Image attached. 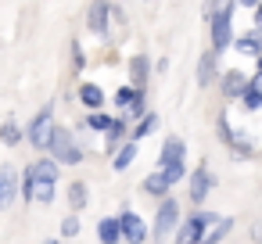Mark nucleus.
<instances>
[{
	"label": "nucleus",
	"instance_id": "obj_3",
	"mask_svg": "<svg viewBox=\"0 0 262 244\" xmlns=\"http://www.w3.org/2000/svg\"><path fill=\"white\" fill-rule=\"evenodd\" d=\"M215 219H219L215 212H194V215H187V219L180 223V230H176V244H201L205 230H208Z\"/></svg>",
	"mask_w": 262,
	"mask_h": 244
},
{
	"label": "nucleus",
	"instance_id": "obj_30",
	"mask_svg": "<svg viewBox=\"0 0 262 244\" xmlns=\"http://www.w3.org/2000/svg\"><path fill=\"white\" fill-rule=\"evenodd\" d=\"M244 90H248V94H255V97L262 101V72H255V76L248 79V86H244Z\"/></svg>",
	"mask_w": 262,
	"mask_h": 244
},
{
	"label": "nucleus",
	"instance_id": "obj_10",
	"mask_svg": "<svg viewBox=\"0 0 262 244\" xmlns=\"http://www.w3.org/2000/svg\"><path fill=\"white\" fill-rule=\"evenodd\" d=\"M219 137H223V140H226V144H230V147H233L237 154H244V158H251V154H255V144H251L248 137H237V133L230 129L226 115H219Z\"/></svg>",
	"mask_w": 262,
	"mask_h": 244
},
{
	"label": "nucleus",
	"instance_id": "obj_34",
	"mask_svg": "<svg viewBox=\"0 0 262 244\" xmlns=\"http://www.w3.org/2000/svg\"><path fill=\"white\" fill-rule=\"evenodd\" d=\"M43 244H61V240H43Z\"/></svg>",
	"mask_w": 262,
	"mask_h": 244
},
{
	"label": "nucleus",
	"instance_id": "obj_14",
	"mask_svg": "<svg viewBox=\"0 0 262 244\" xmlns=\"http://www.w3.org/2000/svg\"><path fill=\"white\" fill-rule=\"evenodd\" d=\"M219 86H223V97H226V101H237L241 90L248 86V79L241 76V69H233V72H223V83H219Z\"/></svg>",
	"mask_w": 262,
	"mask_h": 244
},
{
	"label": "nucleus",
	"instance_id": "obj_31",
	"mask_svg": "<svg viewBox=\"0 0 262 244\" xmlns=\"http://www.w3.org/2000/svg\"><path fill=\"white\" fill-rule=\"evenodd\" d=\"M255 29H262V0L255 4Z\"/></svg>",
	"mask_w": 262,
	"mask_h": 244
},
{
	"label": "nucleus",
	"instance_id": "obj_9",
	"mask_svg": "<svg viewBox=\"0 0 262 244\" xmlns=\"http://www.w3.org/2000/svg\"><path fill=\"white\" fill-rule=\"evenodd\" d=\"M108 22H112V8L104 4V0H94L90 11H86V26H90V33L108 36Z\"/></svg>",
	"mask_w": 262,
	"mask_h": 244
},
{
	"label": "nucleus",
	"instance_id": "obj_18",
	"mask_svg": "<svg viewBox=\"0 0 262 244\" xmlns=\"http://www.w3.org/2000/svg\"><path fill=\"white\" fill-rule=\"evenodd\" d=\"M230 230H233V219H226V215H219V219H215V223H212V226L205 230V237H201V244H219V240H223V237H226Z\"/></svg>",
	"mask_w": 262,
	"mask_h": 244
},
{
	"label": "nucleus",
	"instance_id": "obj_26",
	"mask_svg": "<svg viewBox=\"0 0 262 244\" xmlns=\"http://www.w3.org/2000/svg\"><path fill=\"white\" fill-rule=\"evenodd\" d=\"M122 133H126V122L122 119H112V126H108V151H119V144H122Z\"/></svg>",
	"mask_w": 262,
	"mask_h": 244
},
{
	"label": "nucleus",
	"instance_id": "obj_4",
	"mask_svg": "<svg viewBox=\"0 0 262 244\" xmlns=\"http://www.w3.org/2000/svg\"><path fill=\"white\" fill-rule=\"evenodd\" d=\"M208 29H212V54H223L226 47H233V8H223L208 22Z\"/></svg>",
	"mask_w": 262,
	"mask_h": 244
},
{
	"label": "nucleus",
	"instance_id": "obj_24",
	"mask_svg": "<svg viewBox=\"0 0 262 244\" xmlns=\"http://www.w3.org/2000/svg\"><path fill=\"white\" fill-rule=\"evenodd\" d=\"M144 190H147L151 197H155V194H158V197H165V194H169V183H165V176H162V172L155 169V172H151V176L144 180Z\"/></svg>",
	"mask_w": 262,
	"mask_h": 244
},
{
	"label": "nucleus",
	"instance_id": "obj_29",
	"mask_svg": "<svg viewBox=\"0 0 262 244\" xmlns=\"http://www.w3.org/2000/svg\"><path fill=\"white\" fill-rule=\"evenodd\" d=\"M76 233H79V219L76 215H65L61 219V237H76Z\"/></svg>",
	"mask_w": 262,
	"mask_h": 244
},
{
	"label": "nucleus",
	"instance_id": "obj_16",
	"mask_svg": "<svg viewBox=\"0 0 262 244\" xmlns=\"http://www.w3.org/2000/svg\"><path fill=\"white\" fill-rule=\"evenodd\" d=\"M22 140H26V129L15 119H4V126H0V144H4V147H18Z\"/></svg>",
	"mask_w": 262,
	"mask_h": 244
},
{
	"label": "nucleus",
	"instance_id": "obj_19",
	"mask_svg": "<svg viewBox=\"0 0 262 244\" xmlns=\"http://www.w3.org/2000/svg\"><path fill=\"white\" fill-rule=\"evenodd\" d=\"M133 158H137V140H126V144L115 151V162H112L115 172H126V169L133 165Z\"/></svg>",
	"mask_w": 262,
	"mask_h": 244
},
{
	"label": "nucleus",
	"instance_id": "obj_20",
	"mask_svg": "<svg viewBox=\"0 0 262 244\" xmlns=\"http://www.w3.org/2000/svg\"><path fill=\"white\" fill-rule=\"evenodd\" d=\"M86 201H90L86 183H69V205H72V212H83V208H86Z\"/></svg>",
	"mask_w": 262,
	"mask_h": 244
},
{
	"label": "nucleus",
	"instance_id": "obj_8",
	"mask_svg": "<svg viewBox=\"0 0 262 244\" xmlns=\"http://www.w3.org/2000/svg\"><path fill=\"white\" fill-rule=\"evenodd\" d=\"M212 187H215V176L208 172V165H198V169L190 172V201L201 205V201L212 194Z\"/></svg>",
	"mask_w": 262,
	"mask_h": 244
},
{
	"label": "nucleus",
	"instance_id": "obj_25",
	"mask_svg": "<svg viewBox=\"0 0 262 244\" xmlns=\"http://www.w3.org/2000/svg\"><path fill=\"white\" fill-rule=\"evenodd\" d=\"M158 172L165 176V183H169V187H176V183L187 176V165H183V162H172V165H158Z\"/></svg>",
	"mask_w": 262,
	"mask_h": 244
},
{
	"label": "nucleus",
	"instance_id": "obj_27",
	"mask_svg": "<svg viewBox=\"0 0 262 244\" xmlns=\"http://www.w3.org/2000/svg\"><path fill=\"white\" fill-rule=\"evenodd\" d=\"M108 126H112V115H104V112H90V115H86V129L108 133Z\"/></svg>",
	"mask_w": 262,
	"mask_h": 244
},
{
	"label": "nucleus",
	"instance_id": "obj_21",
	"mask_svg": "<svg viewBox=\"0 0 262 244\" xmlns=\"http://www.w3.org/2000/svg\"><path fill=\"white\" fill-rule=\"evenodd\" d=\"M147 69H151V65H147V58H144V54H137V58L129 61V76H133V86H137V90L147 83Z\"/></svg>",
	"mask_w": 262,
	"mask_h": 244
},
{
	"label": "nucleus",
	"instance_id": "obj_33",
	"mask_svg": "<svg viewBox=\"0 0 262 244\" xmlns=\"http://www.w3.org/2000/svg\"><path fill=\"white\" fill-rule=\"evenodd\" d=\"M255 61H258V72H262V54H258V58H255Z\"/></svg>",
	"mask_w": 262,
	"mask_h": 244
},
{
	"label": "nucleus",
	"instance_id": "obj_32",
	"mask_svg": "<svg viewBox=\"0 0 262 244\" xmlns=\"http://www.w3.org/2000/svg\"><path fill=\"white\" fill-rule=\"evenodd\" d=\"M241 4H244V8H255V4H258V0H241Z\"/></svg>",
	"mask_w": 262,
	"mask_h": 244
},
{
	"label": "nucleus",
	"instance_id": "obj_12",
	"mask_svg": "<svg viewBox=\"0 0 262 244\" xmlns=\"http://www.w3.org/2000/svg\"><path fill=\"white\" fill-rule=\"evenodd\" d=\"M33 176H36V183H58L61 165H58L54 158H36V162H33Z\"/></svg>",
	"mask_w": 262,
	"mask_h": 244
},
{
	"label": "nucleus",
	"instance_id": "obj_2",
	"mask_svg": "<svg viewBox=\"0 0 262 244\" xmlns=\"http://www.w3.org/2000/svg\"><path fill=\"white\" fill-rule=\"evenodd\" d=\"M54 104H43L36 115H33V122L26 126V140L36 147V151H47V144H51V133H54Z\"/></svg>",
	"mask_w": 262,
	"mask_h": 244
},
{
	"label": "nucleus",
	"instance_id": "obj_17",
	"mask_svg": "<svg viewBox=\"0 0 262 244\" xmlns=\"http://www.w3.org/2000/svg\"><path fill=\"white\" fill-rule=\"evenodd\" d=\"M233 47H237L241 54H248V58H258V54H262V36H258V29H255V33L237 36V40H233Z\"/></svg>",
	"mask_w": 262,
	"mask_h": 244
},
{
	"label": "nucleus",
	"instance_id": "obj_23",
	"mask_svg": "<svg viewBox=\"0 0 262 244\" xmlns=\"http://www.w3.org/2000/svg\"><path fill=\"white\" fill-rule=\"evenodd\" d=\"M97 233H101V244H119V223H115V215L101 219L97 223Z\"/></svg>",
	"mask_w": 262,
	"mask_h": 244
},
{
	"label": "nucleus",
	"instance_id": "obj_1",
	"mask_svg": "<svg viewBox=\"0 0 262 244\" xmlns=\"http://www.w3.org/2000/svg\"><path fill=\"white\" fill-rule=\"evenodd\" d=\"M47 154H51L58 165H79V162H83V147L76 144L72 129H65V126H54L51 144H47Z\"/></svg>",
	"mask_w": 262,
	"mask_h": 244
},
{
	"label": "nucleus",
	"instance_id": "obj_28",
	"mask_svg": "<svg viewBox=\"0 0 262 244\" xmlns=\"http://www.w3.org/2000/svg\"><path fill=\"white\" fill-rule=\"evenodd\" d=\"M155 129H158V115H144V122L133 129V140H140V137H151Z\"/></svg>",
	"mask_w": 262,
	"mask_h": 244
},
{
	"label": "nucleus",
	"instance_id": "obj_5",
	"mask_svg": "<svg viewBox=\"0 0 262 244\" xmlns=\"http://www.w3.org/2000/svg\"><path fill=\"white\" fill-rule=\"evenodd\" d=\"M115 223H119V240H126V244H144L147 240V223L137 215V212H122V215H115Z\"/></svg>",
	"mask_w": 262,
	"mask_h": 244
},
{
	"label": "nucleus",
	"instance_id": "obj_11",
	"mask_svg": "<svg viewBox=\"0 0 262 244\" xmlns=\"http://www.w3.org/2000/svg\"><path fill=\"white\" fill-rule=\"evenodd\" d=\"M183 158H187V144H183V137H165V140H162L158 165H172V162H183Z\"/></svg>",
	"mask_w": 262,
	"mask_h": 244
},
{
	"label": "nucleus",
	"instance_id": "obj_13",
	"mask_svg": "<svg viewBox=\"0 0 262 244\" xmlns=\"http://www.w3.org/2000/svg\"><path fill=\"white\" fill-rule=\"evenodd\" d=\"M215 58H219V54H212V51H205V54H201V61H198V86H212V79L219 76Z\"/></svg>",
	"mask_w": 262,
	"mask_h": 244
},
{
	"label": "nucleus",
	"instance_id": "obj_22",
	"mask_svg": "<svg viewBox=\"0 0 262 244\" xmlns=\"http://www.w3.org/2000/svg\"><path fill=\"white\" fill-rule=\"evenodd\" d=\"M137 101H144V90H137V86H119V94H115V104L126 112V108H133Z\"/></svg>",
	"mask_w": 262,
	"mask_h": 244
},
{
	"label": "nucleus",
	"instance_id": "obj_7",
	"mask_svg": "<svg viewBox=\"0 0 262 244\" xmlns=\"http://www.w3.org/2000/svg\"><path fill=\"white\" fill-rule=\"evenodd\" d=\"M18 201V169L0 165V212H8Z\"/></svg>",
	"mask_w": 262,
	"mask_h": 244
},
{
	"label": "nucleus",
	"instance_id": "obj_15",
	"mask_svg": "<svg viewBox=\"0 0 262 244\" xmlns=\"http://www.w3.org/2000/svg\"><path fill=\"white\" fill-rule=\"evenodd\" d=\"M79 104H86L90 112H101L104 108V90L97 83H83L79 86Z\"/></svg>",
	"mask_w": 262,
	"mask_h": 244
},
{
	"label": "nucleus",
	"instance_id": "obj_6",
	"mask_svg": "<svg viewBox=\"0 0 262 244\" xmlns=\"http://www.w3.org/2000/svg\"><path fill=\"white\" fill-rule=\"evenodd\" d=\"M176 223H180V205H176L172 197H162V205H158V219H155V230H147V233H155V240H162Z\"/></svg>",
	"mask_w": 262,
	"mask_h": 244
}]
</instances>
